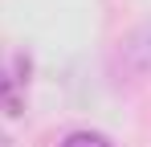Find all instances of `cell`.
I'll return each instance as SVG.
<instances>
[{
  "label": "cell",
  "mask_w": 151,
  "mask_h": 147,
  "mask_svg": "<svg viewBox=\"0 0 151 147\" xmlns=\"http://www.w3.org/2000/svg\"><path fill=\"white\" fill-rule=\"evenodd\" d=\"M29 82H33V61H29V53L17 49V45H0V115H4V119L25 115Z\"/></svg>",
  "instance_id": "6da1fadb"
},
{
  "label": "cell",
  "mask_w": 151,
  "mask_h": 147,
  "mask_svg": "<svg viewBox=\"0 0 151 147\" xmlns=\"http://www.w3.org/2000/svg\"><path fill=\"white\" fill-rule=\"evenodd\" d=\"M57 147H114L106 135H98V131H74V135H65Z\"/></svg>",
  "instance_id": "7a4b0ae2"
},
{
  "label": "cell",
  "mask_w": 151,
  "mask_h": 147,
  "mask_svg": "<svg viewBox=\"0 0 151 147\" xmlns=\"http://www.w3.org/2000/svg\"><path fill=\"white\" fill-rule=\"evenodd\" d=\"M0 147H8V139H4V131H0Z\"/></svg>",
  "instance_id": "3957f363"
}]
</instances>
